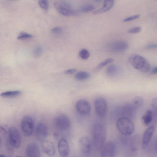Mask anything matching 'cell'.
<instances>
[{
	"label": "cell",
	"instance_id": "37",
	"mask_svg": "<svg viewBox=\"0 0 157 157\" xmlns=\"http://www.w3.org/2000/svg\"><path fill=\"white\" fill-rule=\"evenodd\" d=\"M146 48L148 49H155L157 48V45L155 44H151L147 46Z\"/></svg>",
	"mask_w": 157,
	"mask_h": 157
},
{
	"label": "cell",
	"instance_id": "4",
	"mask_svg": "<svg viewBox=\"0 0 157 157\" xmlns=\"http://www.w3.org/2000/svg\"><path fill=\"white\" fill-rule=\"evenodd\" d=\"M21 126L25 136L30 137L32 135L34 131V123L31 116L29 115L24 116L22 120Z\"/></svg>",
	"mask_w": 157,
	"mask_h": 157
},
{
	"label": "cell",
	"instance_id": "10",
	"mask_svg": "<svg viewBox=\"0 0 157 157\" xmlns=\"http://www.w3.org/2000/svg\"><path fill=\"white\" fill-rule=\"evenodd\" d=\"M48 129L44 123H39L35 129V136L37 140L42 141L46 139L48 135Z\"/></svg>",
	"mask_w": 157,
	"mask_h": 157
},
{
	"label": "cell",
	"instance_id": "23",
	"mask_svg": "<svg viewBox=\"0 0 157 157\" xmlns=\"http://www.w3.org/2000/svg\"><path fill=\"white\" fill-rule=\"evenodd\" d=\"M144 103L143 98L139 96L136 97L132 103V105L136 110L141 108L143 105Z\"/></svg>",
	"mask_w": 157,
	"mask_h": 157
},
{
	"label": "cell",
	"instance_id": "22",
	"mask_svg": "<svg viewBox=\"0 0 157 157\" xmlns=\"http://www.w3.org/2000/svg\"><path fill=\"white\" fill-rule=\"evenodd\" d=\"M141 138L138 135H136L133 137L130 143L131 150L134 152L138 151L140 147Z\"/></svg>",
	"mask_w": 157,
	"mask_h": 157
},
{
	"label": "cell",
	"instance_id": "8",
	"mask_svg": "<svg viewBox=\"0 0 157 157\" xmlns=\"http://www.w3.org/2000/svg\"><path fill=\"white\" fill-rule=\"evenodd\" d=\"M100 156L102 157H114L115 154V147L114 144L109 141L104 144L100 150Z\"/></svg>",
	"mask_w": 157,
	"mask_h": 157
},
{
	"label": "cell",
	"instance_id": "6",
	"mask_svg": "<svg viewBox=\"0 0 157 157\" xmlns=\"http://www.w3.org/2000/svg\"><path fill=\"white\" fill-rule=\"evenodd\" d=\"M9 139L10 144L12 147L16 149L20 147L21 137L18 130L16 127H11L9 128Z\"/></svg>",
	"mask_w": 157,
	"mask_h": 157
},
{
	"label": "cell",
	"instance_id": "28",
	"mask_svg": "<svg viewBox=\"0 0 157 157\" xmlns=\"http://www.w3.org/2000/svg\"><path fill=\"white\" fill-rule=\"evenodd\" d=\"M79 56L83 59L87 60L90 56V54L88 51L85 49H82L79 52Z\"/></svg>",
	"mask_w": 157,
	"mask_h": 157
},
{
	"label": "cell",
	"instance_id": "31",
	"mask_svg": "<svg viewBox=\"0 0 157 157\" xmlns=\"http://www.w3.org/2000/svg\"><path fill=\"white\" fill-rule=\"evenodd\" d=\"M32 37L33 36L27 33L22 32L18 36L17 38L20 40V39H22L30 38Z\"/></svg>",
	"mask_w": 157,
	"mask_h": 157
},
{
	"label": "cell",
	"instance_id": "19",
	"mask_svg": "<svg viewBox=\"0 0 157 157\" xmlns=\"http://www.w3.org/2000/svg\"><path fill=\"white\" fill-rule=\"evenodd\" d=\"M157 114L153 113L152 110L149 109L142 117V122L145 126L149 125L153 121H156Z\"/></svg>",
	"mask_w": 157,
	"mask_h": 157
},
{
	"label": "cell",
	"instance_id": "1",
	"mask_svg": "<svg viewBox=\"0 0 157 157\" xmlns=\"http://www.w3.org/2000/svg\"><path fill=\"white\" fill-rule=\"evenodd\" d=\"M93 141L96 149L100 151L104 144L106 138L105 129L102 125H95L93 128Z\"/></svg>",
	"mask_w": 157,
	"mask_h": 157
},
{
	"label": "cell",
	"instance_id": "7",
	"mask_svg": "<svg viewBox=\"0 0 157 157\" xmlns=\"http://www.w3.org/2000/svg\"><path fill=\"white\" fill-rule=\"evenodd\" d=\"M56 127L62 131L68 130L71 126L69 118L66 115L61 114L57 116L54 120Z\"/></svg>",
	"mask_w": 157,
	"mask_h": 157
},
{
	"label": "cell",
	"instance_id": "15",
	"mask_svg": "<svg viewBox=\"0 0 157 157\" xmlns=\"http://www.w3.org/2000/svg\"><path fill=\"white\" fill-rule=\"evenodd\" d=\"M58 149L60 155L62 157L69 156L70 147L67 141L64 138L61 139L58 143Z\"/></svg>",
	"mask_w": 157,
	"mask_h": 157
},
{
	"label": "cell",
	"instance_id": "14",
	"mask_svg": "<svg viewBox=\"0 0 157 157\" xmlns=\"http://www.w3.org/2000/svg\"><path fill=\"white\" fill-rule=\"evenodd\" d=\"M136 111L132 103H127L122 107L121 114L122 117H126L131 120L134 117Z\"/></svg>",
	"mask_w": 157,
	"mask_h": 157
},
{
	"label": "cell",
	"instance_id": "11",
	"mask_svg": "<svg viewBox=\"0 0 157 157\" xmlns=\"http://www.w3.org/2000/svg\"><path fill=\"white\" fill-rule=\"evenodd\" d=\"M154 127L151 126L147 128L144 132L141 145L142 149H145L148 146L154 134Z\"/></svg>",
	"mask_w": 157,
	"mask_h": 157
},
{
	"label": "cell",
	"instance_id": "9",
	"mask_svg": "<svg viewBox=\"0 0 157 157\" xmlns=\"http://www.w3.org/2000/svg\"><path fill=\"white\" fill-rule=\"evenodd\" d=\"M76 108L78 112L83 115H88L91 110L90 103L87 101L83 99L77 102Z\"/></svg>",
	"mask_w": 157,
	"mask_h": 157
},
{
	"label": "cell",
	"instance_id": "17",
	"mask_svg": "<svg viewBox=\"0 0 157 157\" xmlns=\"http://www.w3.org/2000/svg\"><path fill=\"white\" fill-rule=\"evenodd\" d=\"M129 47V45L126 42L118 41L112 44L110 46V49L113 52L120 53L126 50Z\"/></svg>",
	"mask_w": 157,
	"mask_h": 157
},
{
	"label": "cell",
	"instance_id": "13",
	"mask_svg": "<svg viewBox=\"0 0 157 157\" xmlns=\"http://www.w3.org/2000/svg\"><path fill=\"white\" fill-rule=\"evenodd\" d=\"M79 145L81 152L84 154H88L92 150L91 141L87 136H84L80 138Z\"/></svg>",
	"mask_w": 157,
	"mask_h": 157
},
{
	"label": "cell",
	"instance_id": "16",
	"mask_svg": "<svg viewBox=\"0 0 157 157\" xmlns=\"http://www.w3.org/2000/svg\"><path fill=\"white\" fill-rule=\"evenodd\" d=\"M41 142V147L44 153L49 156L54 155L56 150L53 143L50 141L46 139Z\"/></svg>",
	"mask_w": 157,
	"mask_h": 157
},
{
	"label": "cell",
	"instance_id": "27",
	"mask_svg": "<svg viewBox=\"0 0 157 157\" xmlns=\"http://www.w3.org/2000/svg\"><path fill=\"white\" fill-rule=\"evenodd\" d=\"M40 7L44 10H47L49 7L48 0H39L38 2Z\"/></svg>",
	"mask_w": 157,
	"mask_h": 157
},
{
	"label": "cell",
	"instance_id": "39",
	"mask_svg": "<svg viewBox=\"0 0 157 157\" xmlns=\"http://www.w3.org/2000/svg\"><path fill=\"white\" fill-rule=\"evenodd\" d=\"M5 156H6L4 155L0 154V157H4Z\"/></svg>",
	"mask_w": 157,
	"mask_h": 157
},
{
	"label": "cell",
	"instance_id": "12",
	"mask_svg": "<svg viewBox=\"0 0 157 157\" xmlns=\"http://www.w3.org/2000/svg\"><path fill=\"white\" fill-rule=\"evenodd\" d=\"M25 153L28 157H39L41 156L40 147L37 144L32 142L29 144L26 148Z\"/></svg>",
	"mask_w": 157,
	"mask_h": 157
},
{
	"label": "cell",
	"instance_id": "35",
	"mask_svg": "<svg viewBox=\"0 0 157 157\" xmlns=\"http://www.w3.org/2000/svg\"><path fill=\"white\" fill-rule=\"evenodd\" d=\"M62 29L60 27L55 28L52 30V32L54 33L58 34L61 32Z\"/></svg>",
	"mask_w": 157,
	"mask_h": 157
},
{
	"label": "cell",
	"instance_id": "20",
	"mask_svg": "<svg viewBox=\"0 0 157 157\" xmlns=\"http://www.w3.org/2000/svg\"><path fill=\"white\" fill-rule=\"evenodd\" d=\"M115 0H104L103 6L100 9L93 12L95 15H97L107 12L110 10L114 6Z\"/></svg>",
	"mask_w": 157,
	"mask_h": 157
},
{
	"label": "cell",
	"instance_id": "24",
	"mask_svg": "<svg viewBox=\"0 0 157 157\" xmlns=\"http://www.w3.org/2000/svg\"><path fill=\"white\" fill-rule=\"evenodd\" d=\"M21 93V91L18 90L7 91L2 93L0 96L5 98L12 97L18 96Z\"/></svg>",
	"mask_w": 157,
	"mask_h": 157
},
{
	"label": "cell",
	"instance_id": "33",
	"mask_svg": "<svg viewBox=\"0 0 157 157\" xmlns=\"http://www.w3.org/2000/svg\"><path fill=\"white\" fill-rule=\"evenodd\" d=\"M151 105L153 108L152 110L157 112V99L156 98H154L152 99L151 102Z\"/></svg>",
	"mask_w": 157,
	"mask_h": 157
},
{
	"label": "cell",
	"instance_id": "5",
	"mask_svg": "<svg viewBox=\"0 0 157 157\" xmlns=\"http://www.w3.org/2000/svg\"><path fill=\"white\" fill-rule=\"evenodd\" d=\"M94 106L97 115L100 117H105L108 110V105L106 100L103 97H98L95 101Z\"/></svg>",
	"mask_w": 157,
	"mask_h": 157
},
{
	"label": "cell",
	"instance_id": "3",
	"mask_svg": "<svg viewBox=\"0 0 157 157\" xmlns=\"http://www.w3.org/2000/svg\"><path fill=\"white\" fill-rule=\"evenodd\" d=\"M134 67L143 73H147L150 70V65L148 61L143 57L139 55L132 56L129 59Z\"/></svg>",
	"mask_w": 157,
	"mask_h": 157
},
{
	"label": "cell",
	"instance_id": "32",
	"mask_svg": "<svg viewBox=\"0 0 157 157\" xmlns=\"http://www.w3.org/2000/svg\"><path fill=\"white\" fill-rule=\"evenodd\" d=\"M142 30L141 27H138L130 29L128 31V33L130 34H137L140 32Z\"/></svg>",
	"mask_w": 157,
	"mask_h": 157
},
{
	"label": "cell",
	"instance_id": "36",
	"mask_svg": "<svg viewBox=\"0 0 157 157\" xmlns=\"http://www.w3.org/2000/svg\"><path fill=\"white\" fill-rule=\"evenodd\" d=\"M77 70L75 69L67 70L64 71V73L67 74H72L76 72Z\"/></svg>",
	"mask_w": 157,
	"mask_h": 157
},
{
	"label": "cell",
	"instance_id": "18",
	"mask_svg": "<svg viewBox=\"0 0 157 157\" xmlns=\"http://www.w3.org/2000/svg\"><path fill=\"white\" fill-rule=\"evenodd\" d=\"M54 6L58 13L63 16H75L77 14L76 11L65 8L58 3H55Z\"/></svg>",
	"mask_w": 157,
	"mask_h": 157
},
{
	"label": "cell",
	"instance_id": "25",
	"mask_svg": "<svg viewBox=\"0 0 157 157\" xmlns=\"http://www.w3.org/2000/svg\"><path fill=\"white\" fill-rule=\"evenodd\" d=\"M90 76L89 73L87 72L81 71L77 73L75 76V79L79 81L87 79Z\"/></svg>",
	"mask_w": 157,
	"mask_h": 157
},
{
	"label": "cell",
	"instance_id": "30",
	"mask_svg": "<svg viewBox=\"0 0 157 157\" xmlns=\"http://www.w3.org/2000/svg\"><path fill=\"white\" fill-rule=\"evenodd\" d=\"M43 52V49L41 47H37L34 50V55L35 58L40 57L42 54Z\"/></svg>",
	"mask_w": 157,
	"mask_h": 157
},
{
	"label": "cell",
	"instance_id": "2",
	"mask_svg": "<svg viewBox=\"0 0 157 157\" xmlns=\"http://www.w3.org/2000/svg\"><path fill=\"white\" fill-rule=\"evenodd\" d=\"M116 126L119 132L125 136L131 135L134 132L135 128V125L131 120L124 117L117 120Z\"/></svg>",
	"mask_w": 157,
	"mask_h": 157
},
{
	"label": "cell",
	"instance_id": "34",
	"mask_svg": "<svg viewBox=\"0 0 157 157\" xmlns=\"http://www.w3.org/2000/svg\"><path fill=\"white\" fill-rule=\"evenodd\" d=\"M140 16H141L140 15H137L132 16L129 17L124 19L123 20V22H126L132 21L140 18Z\"/></svg>",
	"mask_w": 157,
	"mask_h": 157
},
{
	"label": "cell",
	"instance_id": "21",
	"mask_svg": "<svg viewBox=\"0 0 157 157\" xmlns=\"http://www.w3.org/2000/svg\"><path fill=\"white\" fill-rule=\"evenodd\" d=\"M121 71V69L118 65L113 64L108 67L106 73L109 76L114 77L120 74Z\"/></svg>",
	"mask_w": 157,
	"mask_h": 157
},
{
	"label": "cell",
	"instance_id": "40",
	"mask_svg": "<svg viewBox=\"0 0 157 157\" xmlns=\"http://www.w3.org/2000/svg\"><path fill=\"white\" fill-rule=\"evenodd\" d=\"M96 2H99L101 1V0H94Z\"/></svg>",
	"mask_w": 157,
	"mask_h": 157
},
{
	"label": "cell",
	"instance_id": "29",
	"mask_svg": "<svg viewBox=\"0 0 157 157\" xmlns=\"http://www.w3.org/2000/svg\"><path fill=\"white\" fill-rule=\"evenodd\" d=\"M95 9V7L92 5H88L81 7L79 10L83 12H87L92 11Z\"/></svg>",
	"mask_w": 157,
	"mask_h": 157
},
{
	"label": "cell",
	"instance_id": "26",
	"mask_svg": "<svg viewBox=\"0 0 157 157\" xmlns=\"http://www.w3.org/2000/svg\"><path fill=\"white\" fill-rule=\"evenodd\" d=\"M113 61V59L109 58L101 62L97 65L95 71H97L99 70L103 67L105 66L106 65L112 62Z\"/></svg>",
	"mask_w": 157,
	"mask_h": 157
},
{
	"label": "cell",
	"instance_id": "41",
	"mask_svg": "<svg viewBox=\"0 0 157 157\" xmlns=\"http://www.w3.org/2000/svg\"><path fill=\"white\" fill-rule=\"evenodd\" d=\"M1 138H0V144H1Z\"/></svg>",
	"mask_w": 157,
	"mask_h": 157
},
{
	"label": "cell",
	"instance_id": "38",
	"mask_svg": "<svg viewBox=\"0 0 157 157\" xmlns=\"http://www.w3.org/2000/svg\"><path fill=\"white\" fill-rule=\"evenodd\" d=\"M157 73V67H155L152 70L151 72V74L152 75H156Z\"/></svg>",
	"mask_w": 157,
	"mask_h": 157
}]
</instances>
